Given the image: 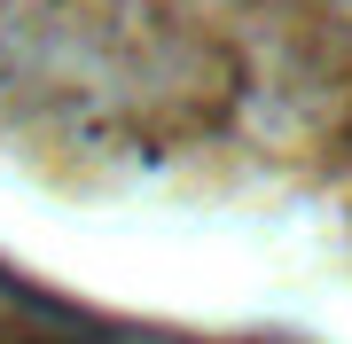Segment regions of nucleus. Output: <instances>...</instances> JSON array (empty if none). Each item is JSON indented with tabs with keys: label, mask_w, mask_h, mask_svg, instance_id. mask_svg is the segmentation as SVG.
<instances>
[{
	"label": "nucleus",
	"mask_w": 352,
	"mask_h": 344,
	"mask_svg": "<svg viewBox=\"0 0 352 344\" xmlns=\"http://www.w3.org/2000/svg\"><path fill=\"white\" fill-rule=\"evenodd\" d=\"M0 344H204V336L102 321L87 306H63V297L32 290V282H8V274H0Z\"/></svg>",
	"instance_id": "obj_1"
}]
</instances>
